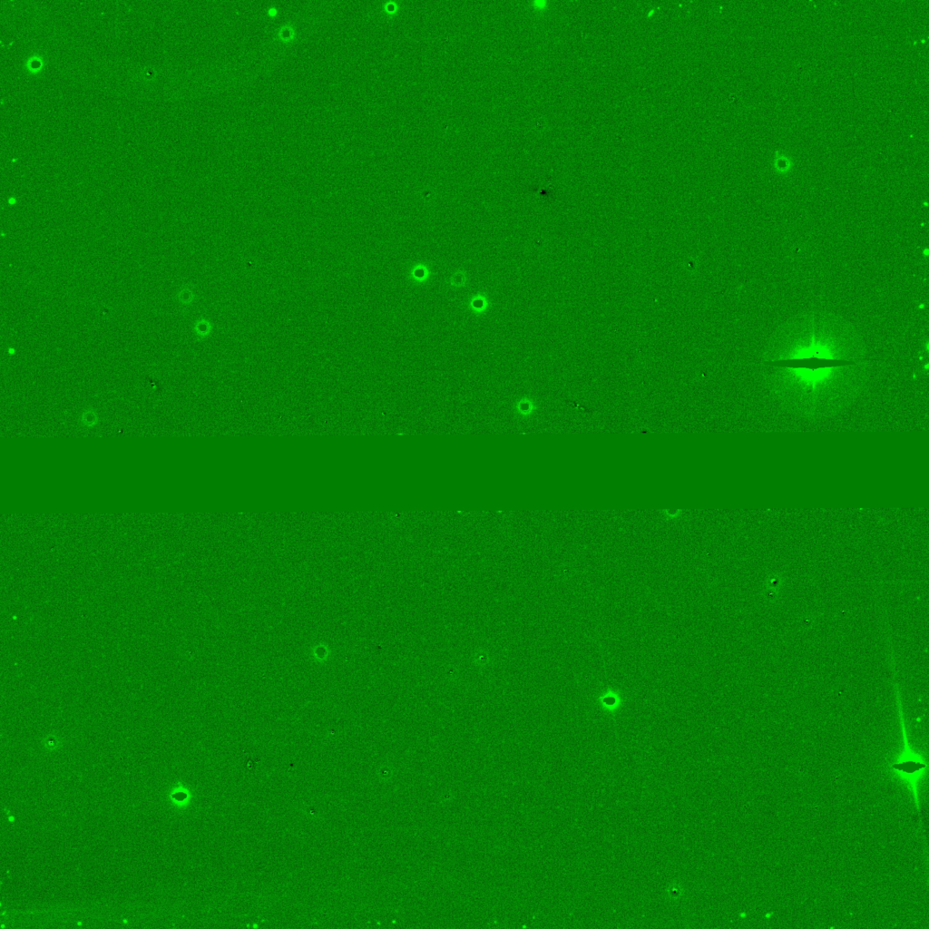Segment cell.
<instances>
[{
	"mask_svg": "<svg viewBox=\"0 0 929 929\" xmlns=\"http://www.w3.org/2000/svg\"><path fill=\"white\" fill-rule=\"evenodd\" d=\"M769 386L789 411L807 418L828 416L850 405L865 382L864 362L819 368L769 365Z\"/></svg>",
	"mask_w": 929,
	"mask_h": 929,
	"instance_id": "cell-1",
	"label": "cell"
}]
</instances>
